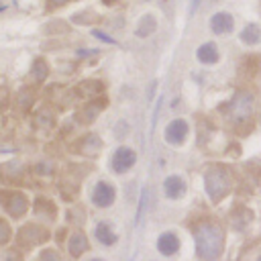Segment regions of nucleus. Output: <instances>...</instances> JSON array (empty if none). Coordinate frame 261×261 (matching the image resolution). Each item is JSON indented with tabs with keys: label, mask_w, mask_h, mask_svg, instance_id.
I'll return each instance as SVG.
<instances>
[{
	"label": "nucleus",
	"mask_w": 261,
	"mask_h": 261,
	"mask_svg": "<svg viewBox=\"0 0 261 261\" xmlns=\"http://www.w3.org/2000/svg\"><path fill=\"white\" fill-rule=\"evenodd\" d=\"M196 253L202 261H216L222 253V230L214 222H204L194 232Z\"/></svg>",
	"instance_id": "obj_1"
},
{
	"label": "nucleus",
	"mask_w": 261,
	"mask_h": 261,
	"mask_svg": "<svg viewBox=\"0 0 261 261\" xmlns=\"http://www.w3.org/2000/svg\"><path fill=\"white\" fill-rule=\"evenodd\" d=\"M204 186H206V192H208L210 200H212V202H220V200L230 192V186H232L230 173H228L224 167L214 165V167H210V169L206 171V175H204Z\"/></svg>",
	"instance_id": "obj_2"
},
{
	"label": "nucleus",
	"mask_w": 261,
	"mask_h": 261,
	"mask_svg": "<svg viewBox=\"0 0 261 261\" xmlns=\"http://www.w3.org/2000/svg\"><path fill=\"white\" fill-rule=\"evenodd\" d=\"M253 94L249 90H239L234 94V98L230 100L228 108H230V116L237 120V122H243L249 118V114L253 112Z\"/></svg>",
	"instance_id": "obj_3"
},
{
	"label": "nucleus",
	"mask_w": 261,
	"mask_h": 261,
	"mask_svg": "<svg viewBox=\"0 0 261 261\" xmlns=\"http://www.w3.org/2000/svg\"><path fill=\"white\" fill-rule=\"evenodd\" d=\"M16 239H18V245H22V247H35L49 239V230L43 226H37V224H27L18 230Z\"/></svg>",
	"instance_id": "obj_4"
},
{
	"label": "nucleus",
	"mask_w": 261,
	"mask_h": 261,
	"mask_svg": "<svg viewBox=\"0 0 261 261\" xmlns=\"http://www.w3.org/2000/svg\"><path fill=\"white\" fill-rule=\"evenodd\" d=\"M0 200L12 218H20L27 212L29 202H27V196L20 192H0Z\"/></svg>",
	"instance_id": "obj_5"
},
{
	"label": "nucleus",
	"mask_w": 261,
	"mask_h": 261,
	"mask_svg": "<svg viewBox=\"0 0 261 261\" xmlns=\"http://www.w3.org/2000/svg\"><path fill=\"white\" fill-rule=\"evenodd\" d=\"M135 163H137V153H135L133 149H128V147H120V149H116V153L112 155V169H114L116 173L128 171Z\"/></svg>",
	"instance_id": "obj_6"
},
{
	"label": "nucleus",
	"mask_w": 261,
	"mask_h": 261,
	"mask_svg": "<svg viewBox=\"0 0 261 261\" xmlns=\"http://www.w3.org/2000/svg\"><path fill=\"white\" fill-rule=\"evenodd\" d=\"M186 137H188V122H186V120L175 118V120H171V122L165 126V141H167V143H171V145H181Z\"/></svg>",
	"instance_id": "obj_7"
},
{
	"label": "nucleus",
	"mask_w": 261,
	"mask_h": 261,
	"mask_svg": "<svg viewBox=\"0 0 261 261\" xmlns=\"http://www.w3.org/2000/svg\"><path fill=\"white\" fill-rule=\"evenodd\" d=\"M92 202H94L96 206H100V208L110 206V204L114 202V188L108 186V184H104V181H100V184L94 188V192H92Z\"/></svg>",
	"instance_id": "obj_8"
},
{
	"label": "nucleus",
	"mask_w": 261,
	"mask_h": 261,
	"mask_svg": "<svg viewBox=\"0 0 261 261\" xmlns=\"http://www.w3.org/2000/svg\"><path fill=\"white\" fill-rule=\"evenodd\" d=\"M232 27H234V20H232V16L228 12H216L210 18V29L216 35H226V33L232 31Z\"/></svg>",
	"instance_id": "obj_9"
},
{
	"label": "nucleus",
	"mask_w": 261,
	"mask_h": 261,
	"mask_svg": "<svg viewBox=\"0 0 261 261\" xmlns=\"http://www.w3.org/2000/svg\"><path fill=\"white\" fill-rule=\"evenodd\" d=\"M104 106H106V98H90V102L82 108V112H80L82 116H80V118H82L84 122H92V120H96L98 112H100Z\"/></svg>",
	"instance_id": "obj_10"
},
{
	"label": "nucleus",
	"mask_w": 261,
	"mask_h": 261,
	"mask_svg": "<svg viewBox=\"0 0 261 261\" xmlns=\"http://www.w3.org/2000/svg\"><path fill=\"white\" fill-rule=\"evenodd\" d=\"M157 249H159L161 255H173L179 249V239L173 232H163L157 239Z\"/></svg>",
	"instance_id": "obj_11"
},
{
	"label": "nucleus",
	"mask_w": 261,
	"mask_h": 261,
	"mask_svg": "<svg viewBox=\"0 0 261 261\" xmlns=\"http://www.w3.org/2000/svg\"><path fill=\"white\" fill-rule=\"evenodd\" d=\"M163 190L169 198H181L184 192H186V181L179 175H169L163 184Z\"/></svg>",
	"instance_id": "obj_12"
},
{
	"label": "nucleus",
	"mask_w": 261,
	"mask_h": 261,
	"mask_svg": "<svg viewBox=\"0 0 261 261\" xmlns=\"http://www.w3.org/2000/svg\"><path fill=\"white\" fill-rule=\"evenodd\" d=\"M75 147H77V151H82V153H86V155H94V153H98V151H100L102 141H100V137H98V135L90 133V135H86V137H84Z\"/></svg>",
	"instance_id": "obj_13"
},
{
	"label": "nucleus",
	"mask_w": 261,
	"mask_h": 261,
	"mask_svg": "<svg viewBox=\"0 0 261 261\" xmlns=\"http://www.w3.org/2000/svg\"><path fill=\"white\" fill-rule=\"evenodd\" d=\"M155 29H157V20H155V16L153 14H143L141 18H139V22H137V37H141V39H147L151 33H155Z\"/></svg>",
	"instance_id": "obj_14"
},
{
	"label": "nucleus",
	"mask_w": 261,
	"mask_h": 261,
	"mask_svg": "<svg viewBox=\"0 0 261 261\" xmlns=\"http://www.w3.org/2000/svg\"><path fill=\"white\" fill-rule=\"evenodd\" d=\"M24 165L22 163H18V161H10V163H4L2 167H0V173L4 175V177H8V179H12V181H20L22 177H24Z\"/></svg>",
	"instance_id": "obj_15"
},
{
	"label": "nucleus",
	"mask_w": 261,
	"mask_h": 261,
	"mask_svg": "<svg viewBox=\"0 0 261 261\" xmlns=\"http://www.w3.org/2000/svg\"><path fill=\"white\" fill-rule=\"evenodd\" d=\"M196 55H198V59H200L202 63H206V65H212V63L218 61V49H216L214 43H204V45H200Z\"/></svg>",
	"instance_id": "obj_16"
},
{
	"label": "nucleus",
	"mask_w": 261,
	"mask_h": 261,
	"mask_svg": "<svg viewBox=\"0 0 261 261\" xmlns=\"http://www.w3.org/2000/svg\"><path fill=\"white\" fill-rule=\"evenodd\" d=\"M67 249H69V253H71L73 257H80V255L88 249V241H86L84 232L75 230V232L69 237V245H67Z\"/></svg>",
	"instance_id": "obj_17"
},
{
	"label": "nucleus",
	"mask_w": 261,
	"mask_h": 261,
	"mask_svg": "<svg viewBox=\"0 0 261 261\" xmlns=\"http://www.w3.org/2000/svg\"><path fill=\"white\" fill-rule=\"evenodd\" d=\"M241 41H243L245 45H257V43L261 41V29H259V24H255V22L247 24V27L241 31Z\"/></svg>",
	"instance_id": "obj_18"
},
{
	"label": "nucleus",
	"mask_w": 261,
	"mask_h": 261,
	"mask_svg": "<svg viewBox=\"0 0 261 261\" xmlns=\"http://www.w3.org/2000/svg\"><path fill=\"white\" fill-rule=\"evenodd\" d=\"M96 239H98L102 245H114V243H116V234L112 232L110 224H106V222H100V224L96 226Z\"/></svg>",
	"instance_id": "obj_19"
},
{
	"label": "nucleus",
	"mask_w": 261,
	"mask_h": 261,
	"mask_svg": "<svg viewBox=\"0 0 261 261\" xmlns=\"http://www.w3.org/2000/svg\"><path fill=\"white\" fill-rule=\"evenodd\" d=\"M47 73H49V67H47L45 59H37V61L33 63V71H31L33 80H35V82H43V80L47 77Z\"/></svg>",
	"instance_id": "obj_20"
},
{
	"label": "nucleus",
	"mask_w": 261,
	"mask_h": 261,
	"mask_svg": "<svg viewBox=\"0 0 261 261\" xmlns=\"http://www.w3.org/2000/svg\"><path fill=\"white\" fill-rule=\"evenodd\" d=\"M35 212H37V214L45 212L49 218H55V206H53L49 200H45V198H37V200H35Z\"/></svg>",
	"instance_id": "obj_21"
},
{
	"label": "nucleus",
	"mask_w": 261,
	"mask_h": 261,
	"mask_svg": "<svg viewBox=\"0 0 261 261\" xmlns=\"http://www.w3.org/2000/svg\"><path fill=\"white\" fill-rule=\"evenodd\" d=\"M80 90H84V92L88 94V98H92L94 94H100V92L104 90V86H102L98 80H86V82L80 86Z\"/></svg>",
	"instance_id": "obj_22"
},
{
	"label": "nucleus",
	"mask_w": 261,
	"mask_h": 261,
	"mask_svg": "<svg viewBox=\"0 0 261 261\" xmlns=\"http://www.w3.org/2000/svg\"><path fill=\"white\" fill-rule=\"evenodd\" d=\"M71 20L77 22V24H92V22L98 20V16L94 12H77V14L71 16Z\"/></svg>",
	"instance_id": "obj_23"
},
{
	"label": "nucleus",
	"mask_w": 261,
	"mask_h": 261,
	"mask_svg": "<svg viewBox=\"0 0 261 261\" xmlns=\"http://www.w3.org/2000/svg\"><path fill=\"white\" fill-rule=\"evenodd\" d=\"M147 200H149V188H143V192H141V200H139L137 222H141V218H143V214H145V208H147Z\"/></svg>",
	"instance_id": "obj_24"
},
{
	"label": "nucleus",
	"mask_w": 261,
	"mask_h": 261,
	"mask_svg": "<svg viewBox=\"0 0 261 261\" xmlns=\"http://www.w3.org/2000/svg\"><path fill=\"white\" fill-rule=\"evenodd\" d=\"M10 224L4 220V218H0V245H4V243H8L10 241Z\"/></svg>",
	"instance_id": "obj_25"
},
{
	"label": "nucleus",
	"mask_w": 261,
	"mask_h": 261,
	"mask_svg": "<svg viewBox=\"0 0 261 261\" xmlns=\"http://www.w3.org/2000/svg\"><path fill=\"white\" fill-rule=\"evenodd\" d=\"M39 261H59V253L53 251V249H45L39 257Z\"/></svg>",
	"instance_id": "obj_26"
},
{
	"label": "nucleus",
	"mask_w": 261,
	"mask_h": 261,
	"mask_svg": "<svg viewBox=\"0 0 261 261\" xmlns=\"http://www.w3.org/2000/svg\"><path fill=\"white\" fill-rule=\"evenodd\" d=\"M126 133H128V122H126V120H118V122H116L114 137H116V139H120V137H124Z\"/></svg>",
	"instance_id": "obj_27"
},
{
	"label": "nucleus",
	"mask_w": 261,
	"mask_h": 261,
	"mask_svg": "<svg viewBox=\"0 0 261 261\" xmlns=\"http://www.w3.org/2000/svg\"><path fill=\"white\" fill-rule=\"evenodd\" d=\"M92 35L96 37V39H100V41H104V43H110V45H116V41L112 39V37H108V35H104L102 31H98V29H94L92 31Z\"/></svg>",
	"instance_id": "obj_28"
},
{
	"label": "nucleus",
	"mask_w": 261,
	"mask_h": 261,
	"mask_svg": "<svg viewBox=\"0 0 261 261\" xmlns=\"http://www.w3.org/2000/svg\"><path fill=\"white\" fill-rule=\"evenodd\" d=\"M51 2V6H63V4H67L69 0H49Z\"/></svg>",
	"instance_id": "obj_29"
},
{
	"label": "nucleus",
	"mask_w": 261,
	"mask_h": 261,
	"mask_svg": "<svg viewBox=\"0 0 261 261\" xmlns=\"http://www.w3.org/2000/svg\"><path fill=\"white\" fill-rule=\"evenodd\" d=\"M198 4H200V0H192V6H190V14H194V12H196Z\"/></svg>",
	"instance_id": "obj_30"
},
{
	"label": "nucleus",
	"mask_w": 261,
	"mask_h": 261,
	"mask_svg": "<svg viewBox=\"0 0 261 261\" xmlns=\"http://www.w3.org/2000/svg\"><path fill=\"white\" fill-rule=\"evenodd\" d=\"M155 88H157V82H153V84H151V88H149V100L153 98V92H155Z\"/></svg>",
	"instance_id": "obj_31"
},
{
	"label": "nucleus",
	"mask_w": 261,
	"mask_h": 261,
	"mask_svg": "<svg viewBox=\"0 0 261 261\" xmlns=\"http://www.w3.org/2000/svg\"><path fill=\"white\" fill-rule=\"evenodd\" d=\"M104 4H114V2H118V0H102Z\"/></svg>",
	"instance_id": "obj_32"
},
{
	"label": "nucleus",
	"mask_w": 261,
	"mask_h": 261,
	"mask_svg": "<svg viewBox=\"0 0 261 261\" xmlns=\"http://www.w3.org/2000/svg\"><path fill=\"white\" fill-rule=\"evenodd\" d=\"M90 261H102V259H90Z\"/></svg>",
	"instance_id": "obj_33"
},
{
	"label": "nucleus",
	"mask_w": 261,
	"mask_h": 261,
	"mask_svg": "<svg viewBox=\"0 0 261 261\" xmlns=\"http://www.w3.org/2000/svg\"><path fill=\"white\" fill-rule=\"evenodd\" d=\"M143 2H149V0H143Z\"/></svg>",
	"instance_id": "obj_34"
},
{
	"label": "nucleus",
	"mask_w": 261,
	"mask_h": 261,
	"mask_svg": "<svg viewBox=\"0 0 261 261\" xmlns=\"http://www.w3.org/2000/svg\"><path fill=\"white\" fill-rule=\"evenodd\" d=\"M259 261H261V257H259Z\"/></svg>",
	"instance_id": "obj_35"
}]
</instances>
